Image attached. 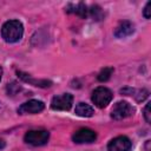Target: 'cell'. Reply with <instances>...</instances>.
Returning a JSON list of instances; mask_svg holds the SVG:
<instances>
[{
    "label": "cell",
    "instance_id": "9a60e30c",
    "mask_svg": "<svg viewBox=\"0 0 151 151\" xmlns=\"http://www.w3.org/2000/svg\"><path fill=\"white\" fill-rule=\"evenodd\" d=\"M132 96L136 98V100H137V101H143V100L149 96V92H147L146 90H138V91L133 90Z\"/></svg>",
    "mask_w": 151,
    "mask_h": 151
},
{
    "label": "cell",
    "instance_id": "4fadbf2b",
    "mask_svg": "<svg viewBox=\"0 0 151 151\" xmlns=\"http://www.w3.org/2000/svg\"><path fill=\"white\" fill-rule=\"evenodd\" d=\"M88 15H91V17H92L94 20H97V21H100V20L104 19V12H103V9H101L99 6H97V5L92 6V7L88 9Z\"/></svg>",
    "mask_w": 151,
    "mask_h": 151
},
{
    "label": "cell",
    "instance_id": "5b68a950",
    "mask_svg": "<svg viewBox=\"0 0 151 151\" xmlns=\"http://www.w3.org/2000/svg\"><path fill=\"white\" fill-rule=\"evenodd\" d=\"M73 104V96L70 93H61L52 98L51 109L55 111H68Z\"/></svg>",
    "mask_w": 151,
    "mask_h": 151
},
{
    "label": "cell",
    "instance_id": "277c9868",
    "mask_svg": "<svg viewBox=\"0 0 151 151\" xmlns=\"http://www.w3.org/2000/svg\"><path fill=\"white\" fill-rule=\"evenodd\" d=\"M50 138V132L46 130H31L26 132L24 139L27 144L34 145V146H40L44 145L48 142Z\"/></svg>",
    "mask_w": 151,
    "mask_h": 151
},
{
    "label": "cell",
    "instance_id": "ffe728a7",
    "mask_svg": "<svg viewBox=\"0 0 151 151\" xmlns=\"http://www.w3.org/2000/svg\"><path fill=\"white\" fill-rule=\"evenodd\" d=\"M1 77H2V68H1V66H0V80H1Z\"/></svg>",
    "mask_w": 151,
    "mask_h": 151
},
{
    "label": "cell",
    "instance_id": "8fae6325",
    "mask_svg": "<svg viewBox=\"0 0 151 151\" xmlns=\"http://www.w3.org/2000/svg\"><path fill=\"white\" fill-rule=\"evenodd\" d=\"M67 13H73L83 19L88 17V7L84 2H78V4H68L66 7Z\"/></svg>",
    "mask_w": 151,
    "mask_h": 151
},
{
    "label": "cell",
    "instance_id": "3957f363",
    "mask_svg": "<svg viewBox=\"0 0 151 151\" xmlns=\"http://www.w3.org/2000/svg\"><path fill=\"white\" fill-rule=\"evenodd\" d=\"M134 112V107L129 104L127 101H118L114 104V106L111 110V118L114 120H122L130 116H132Z\"/></svg>",
    "mask_w": 151,
    "mask_h": 151
},
{
    "label": "cell",
    "instance_id": "ba28073f",
    "mask_svg": "<svg viewBox=\"0 0 151 151\" xmlns=\"http://www.w3.org/2000/svg\"><path fill=\"white\" fill-rule=\"evenodd\" d=\"M132 146L131 140L125 137V136H119L113 138L109 145H107V151H129Z\"/></svg>",
    "mask_w": 151,
    "mask_h": 151
},
{
    "label": "cell",
    "instance_id": "ac0fdd59",
    "mask_svg": "<svg viewBox=\"0 0 151 151\" xmlns=\"http://www.w3.org/2000/svg\"><path fill=\"white\" fill-rule=\"evenodd\" d=\"M150 145H151V142L150 140H146V143H145V146H144V151H150Z\"/></svg>",
    "mask_w": 151,
    "mask_h": 151
},
{
    "label": "cell",
    "instance_id": "30bf717a",
    "mask_svg": "<svg viewBox=\"0 0 151 151\" xmlns=\"http://www.w3.org/2000/svg\"><path fill=\"white\" fill-rule=\"evenodd\" d=\"M17 74L21 80H24V81H26V83H28L31 85L38 86V87H50L52 85V81L47 80V79H34L29 74L24 73V72H17Z\"/></svg>",
    "mask_w": 151,
    "mask_h": 151
},
{
    "label": "cell",
    "instance_id": "7a4b0ae2",
    "mask_svg": "<svg viewBox=\"0 0 151 151\" xmlns=\"http://www.w3.org/2000/svg\"><path fill=\"white\" fill-rule=\"evenodd\" d=\"M112 98H113L112 92H111L107 87H104V86L97 87V88L92 92V97H91L93 104H94L97 107H99V109L106 107V106L111 103Z\"/></svg>",
    "mask_w": 151,
    "mask_h": 151
},
{
    "label": "cell",
    "instance_id": "9c48e42d",
    "mask_svg": "<svg viewBox=\"0 0 151 151\" xmlns=\"http://www.w3.org/2000/svg\"><path fill=\"white\" fill-rule=\"evenodd\" d=\"M133 32H134V25L129 20H124V21L119 22V25L116 27L114 37H117V38H126V37L131 35Z\"/></svg>",
    "mask_w": 151,
    "mask_h": 151
},
{
    "label": "cell",
    "instance_id": "6da1fadb",
    "mask_svg": "<svg viewBox=\"0 0 151 151\" xmlns=\"http://www.w3.org/2000/svg\"><path fill=\"white\" fill-rule=\"evenodd\" d=\"M24 34V26L19 20H8L1 27V37L6 42H18Z\"/></svg>",
    "mask_w": 151,
    "mask_h": 151
},
{
    "label": "cell",
    "instance_id": "8992f818",
    "mask_svg": "<svg viewBox=\"0 0 151 151\" xmlns=\"http://www.w3.org/2000/svg\"><path fill=\"white\" fill-rule=\"evenodd\" d=\"M44 109H45V104L41 100L31 99L19 106L18 113L19 114H35V113L41 112Z\"/></svg>",
    "mask_w": 151,
    "mask_h": 151
},
{
    "label": "cell",
    "instance_id": "52a82bcc",
    "mask_svg": "<svg viewBox=\"0 0 151 151\" xmlns=\"http://www.w3.org/2000/svg\"><path fill=\"white\" fill-rule=\"evenodd\" d=\"M72 139L77 144L93 143L97 139V133L93 130H91V129L83 127V129H79L78 131L74 132V134L72 136Z\"/></svg>",
    "mask_w": 151,
    "mask_h": 151
},
{
    "label": "cell",
    "instance_id": "e0dca14e",
    "mask_svg": "<svg viewBox=\"0 0 151 151\" xmlns=\"http://www.w3.org/2000/svg\"><path fill=\"white\" fill-rule=\"evenodd\" d=\"M151 8V1H149L146 5H145V7H144V11H143V15H144V18L145 19H150V9Z\"/></svg>",
    "mask_w": 151,
    "mask_h": 151
},
{
    "label": "cell",
    "instance_id": "2e32d148",
    "mask_svg": "<svg viewBox=\"0 0 151 151\" xmlns=\"http://www.w3.org/2000/svg\"><path fill=\"white\" fill-rule=\"evenodd\" d=\"M150 106H151V103L149 101L145 107H144V118L147 123H151V112H150Z\"/></svg>",
    "mask_w": 151,
    "mask_h": 151
},
{
    "label": "cell",
    "instance_id": "d6986e66",
    "mask_svg": "<svg viewBox=\"0 0 151 151\" xmlns=\"http://www.w3.org/2000/svg\"><path fill=\"white\" fill-rule=\"evenodd\" d=\"M5 146H6V143H5V140L0 138V150H2Z\"/></svg>",
    "mask_w": 151,
    "mask_h": 151
},
{
    "label": "cell",
    "instance_id": "7c38bea8",
    "mask_svg": "<svg viewBox=\"0 0 151 151\" xmlns=\"http://www.w3.org/2000/svg\"><path fill=\"white\" fill-rule=\"evenodd\" d=\"M74 112L79 117H92L94 113V110L91 105H88L86 103H79V104H77Z\"/></svg>",
    "mask_w": 151,
    "mask_h": 151
},
{
    "label": "cell",
    "instance_id": "5bb4252c",
    "mask_svg": "<svg viewBox=\"0 0 151 151\" xmlns=\"http://www.w3.org/2000/svg\"><path fill=\"white\" fill-rule=\"evenodd\" d=\"M112 73H113V67H104V68L99 72V74H98L97 78H98L99 81L104 83V81H107V80L111 78Z\"/></svg>",
    "mask_w": 151,
    "mask_h": 151
}]
</instances>
